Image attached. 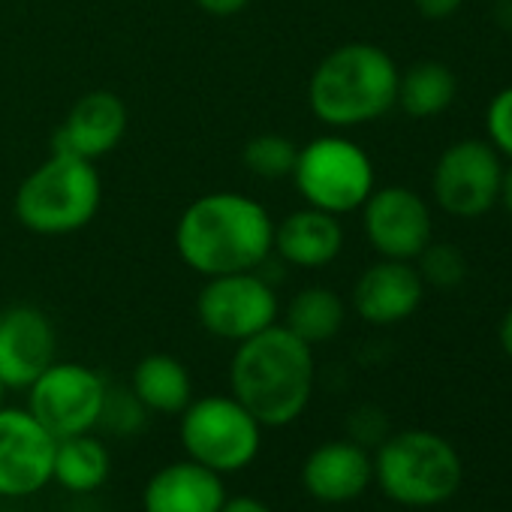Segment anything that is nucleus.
<instances>
[{
  "label": "nucleus",
  "instance_id": "obj_33",
  "mask_svg": "<svg viewBox=\"0 0 512 512\" xmlns=\"http://www.w3.org/2000/svg\"><path fill=\"white\" fill-rule=\"evenodd\" d=\"M7 392H10V386L0 380V407H7Z\"/></svg>",
  "mask_w": 512,
  "mask_h": 512
},
{
  "label": "nucleus",
  "instance_id": "obj_4",
  "mask_svg": "<svg viewBox=\"0 0 512 512\" xmlns=\"http://www.w3.org/2000/svg\"><path fill=\"white\" fill-rule=\"evenodd\" d=\"M103 202V181L97 163L52 151L19 184L13 211L34 235H73L85 229Z\"/></svg>",
  "mask_w": 512,
  "mask_h": 512
},
{
  "label": "nucleus",
  "instance_id": "obj_5",
  "mask_svg": "<svg viewBox=\"0 0 512 512\" xmlns=\"http://www.w3.org/2000/svg\"><path fill=\"white\" fill-rule=\"evenodd\" d=\"M461 458L455 446L434 431H401L389 437L374 458V479L383 494L401 506H440L461 488Z\"/></svg>",
  "mask_w": 512,
  "mask_h": 512
},
{
  "label": "nucleus",
  "instance_id": "obj_24",
  "mask_svg": "<svg viewBox=\"0 0 512 512\" xmlns=\"http://www.w3.org/2000/svg\"><path fill=\"white\" fill-rule=\"evenodd\" d=\"M413 266H416L422 284L437 287V290H452L467 278L464 253L449 241H428L422 247V253L413 260Z\"/></svg>",
  "mask_w": 512,
  "mask_h": 512
},
{
  "label": "nucleus",
  "instance_id": "obj_3",
  "mask_svg": "<svg viewBox=\"0 0 512 512\" xmlns=\"http://www.w3.org/2000/svg\"><path fill=\"white\" fill-rule=\"evenodd\" d=\"M398 67L374 43L332 49L308 79V106L332 130H353L383 118L398 100Z\"/></svg>",
  "mask_w": 512,
  "mask_h": 512
},
{
  "label": "nucleus",
  "instance_id": "obj_13",
  "mask_svg": "<svg viewBox=\"0 0 512 512\" xmlns=\"http://www.w3.org/2000/svg\"><path fill=\"white\" fill-rule=\"evenodd\" d=\"M58 338L52 320L34 305L0 311V380L10 389H28L52 362Z\"/></svg>",
  "mask_w": 512,
  "mask_h": 512
},
{
  "label": "nucleus",
  "instance_id": "obj_6",
  "mask_svg": "<svg viewBox=\"0 0 512 512\" xmlns=\"http://www.w3.org/2000/svg\"><path fill=\"white\" fill-rule=\"evenodd\" d=\"M290 178L305 205L329 211L335 217L359 211L377 187L368 151L344 133H323L299 145Z\"/></svg>",
  "mask_w": 512,
  "mask_h": 512
},
{
  "label": "nucleus",
  "instance_id": "obj_8",
  "mask_svg": "<svg viewBox=\"0 0 512 512\" xmlns=\"http://www.w3.org/2000/svg\"><path fill=\"white\" fill-rule=\"evenodd\" d=\"M196 320L211 338L241 344L281 323V299L263 272L217 275L196 296Z\"/></svg>",
  "mask_w": 512,
  "mask_h": 512
},
{
  "label": "nucleus",
  "instance_id": "obj_21",
  "mask_svg": "<svg viewBox=\"0 0 512 512\" xmlns=\"http://www.w3.org/2000/svg\"><path fill=\"white\" fill-rule=\"evenodd\" d=\"M344 320H347V305L329 287L299 290L284 311V326L308 347L329 344L344 329Z\"/></svg>",
  "mask_w": 512,
  "mask_h": 512
},
{
  "label": "nucleus",
  "instance_id": "obj_20",
  "mask_svg": "<svg viewBox=\"0 0 512 512\" xmlns=\"http://www.w3.org/2000/svg\"><path fill=\"white\" fill-rule=\"evenodd\" d=\"M112 473V458L109 449L88 431V434H73L61 437L55 443V461H52V479L73 491V494H88L106 485Z\"/></svg>",
  "mask_w": 512,
  "mask_h": 512
},
{
  "label": "nucleus",
  "instance_id": "obj_17",
  "mask_svg": "<svg viewBox=\"0 0 512 512\" xmlns=\"http://www.w3.org/2000/svg\"><path fill=\"white\" fill-rule=\"evenodd\" d=\"M344 250L341 217L320 208H299L275 220V256L293 269H326Z\"/></svg>",
  "mask_w": 512,
  "mask_h": 512
},
{
  "label": "nucleus",
  "instance_id": "obj_23",
  "mask_svg": "<svg viewBox=\"0 0 512 512\" xmlns=\"http://www.w3.org/2000/svg\"><path fill=\"white\" fill-rule=\"evenodd\" d=\"M299 157V145L284 133H256L241 148V163L253 178L284 181L293 175Z\"/></svg>",
  "mask_w": 512,
  "mask_h": 512
},
{
  "label": "nucleus",
  "instance_id": "obj_28",
  "mask_svg": "<svg viewBox=\"0 0 512 512\" xmlns=\"http://www.w3.org/2000/svg\"><path fill=\"white\" fill-rule=\"evenodd\" d=\"M250 0H196V7L208 16L226 19V16H238L241 10H247Z\"/></svg>",
  "mask_w": 512,
  "mask_h": 512
},
{
  "label": "nucleus",
  "instance_id": "obj_31",
  "mask_svg": "<svg viewBox=\"0 0 512 512\" xmlns=\"http://www.w3.org/2000/svg\"><path fill=\"white\" fill-rule=\"evenodd\" d=\"M494 22L512 34V0H494Z\"/></svg>",
  "mask_w": 512,
  "mask_h": 512
},
{
  "label": "nucleus",
  "instance_id": "obj_16",
  "mask_svg": "<svg viewBox=\"0 0 512 512\" xmlns=\"http://www.w3.org/2000/svg\"><path fill=\"white\" fill-rule=\"evenodd\" d=\"M374 479V458L362 443H320L302 464V485L320 503H350L365 494Z\"/></svg>",
  "mask_w": 512,
  "mask_h": 512
},
{
  "label": "nucleus",
  "instance_id": "obj_26",
  "mask_svg": "<svg viewBox=\"0 0 512 512\" xmlns=\"http://www.w3.org/2000/svg\"><path fill=\"white\" fill-rule=\"evenodd\" d=\"M485 130L488 142L497 148V154H506L512 160V85L494 94L485 112Z\"/></svg>",
  "mask_w": 512,
  "mask_h": 512
},
{
  "label": "nucleus",
  "instance_id": "obj_2",
  "mask_svg": "<svg viewBox=\"0 0 512 512\" xmlns=\"http://www.w3.org/2000/svg\"><path fill=\"white\" fill-rule=\"evenodd\" d=\"M314 383V347L296 338L284 323L235 344L229 362L232 398H238L263 428L296 422L311 404Z\"/></svg>",
  "mask_w": 512,
  "mask_h": 512
},
{
  "label": "nucleus",
  "instance_id": "obj_12",
  "mask_svg": "<svg viewBox=\"0 0 512 512\" xmlns=\"http://www.w3.org/2000/svg\"><path fill=\"white\" fill-rule=\"evenodd\" d=\"M55 437L25 407H0V497H28L52 482Z\"/></svg>",
  "mask_w": 512,
  "mask_h": 512
},
{
  "label": "nucleus",
  "instance_id": "obj_27",
  "mask_svg": "<svg viewBox=\"0 0 512 512\" xmlns=\"http://www.w3.org/2000/svg\"><path fill=\"white\" fill-rule=\"evenodd\" d=\"M464 0H413V7L419 16L431 19V22H443L449 16H455L461 10Z\"/></svg>",
  "mask_w": 512,
  "mask_h": 512
},
{
  "label": "nucleus",
  "instance_id": "obj_7",
  "mask_svg": "<svg viewBox=\"0 0 512 512\" xmlns=\"http://www.w3.org/2000/svg\"><path fill=\"white\" fill-rule=\"evenodd\" d=\"M181 446L190 461L214 473H238L263 446V425L232 395H205L181 410Z\"/></svg>",
  "mask_w": 512,
  "mask_h": 512
},
{
  "label": "nucleus",
  "instance_id": "obj_15",
  "mask_svg": "<svg viewBox=\"0 0 512 512\" xmlns=\"http://www.w3.org/2000/svg\"><path fill=\"white\" fill-rule=\"evenodd\" d=\"M422 299L425 284L407 260H380L368 266L353 287V311L371 326H395L410 320Z\"/></svg>",
  "mask_w": 512,
  "mask_h": 512
},
{
  "label": "nucleus",
  "instance_id": "obj_22",
  "mask_svg": "<svg viewBox=\"0 0 512 512\" xmlns=\"http://www.w3.org/2000/svg\"><path fill=\"white\" fill-rule=\"evenodd\" d=\"M458 79L440 61H419L398 76V100L410 118H434L455 103Z\"/></svg>",
  "mask_w": 512,
  "mask_h": 512
},
{
  "label": "nucleus",
  "instance_id": "obj_14",
  "mask_svg": "<svg viewBox=\"0 0 512 512\" xmlns=\"http://www.w3.org/2000/svg\"><path fill=\"white\" fill-rule=\"evenodd\" d=\"M127 106L118 94L112 91H88L82 94L67 118L61 121L55 139H52V151H64L82 160H103L109 157L127 136Z\"/></svg>",
  "mask_w": 512,
  "mask_h": 512
},
{
  "label": "nucleus",
  "instance_id": "obj_32",
  "mask_svg": "<svg viewBox=\"0 0 512 512\" xmlns=\"http://www.w3.org/2000/svg\"><path fill=\"white\" fill-rule=\"evenodd\" d=\"M500 347H503V353H506L509 362H512V308L506 311V317H503V323H500Z\"/></svg>",
  "mask_w": 512,
  "mask_h": 512
},
{
  "label": "nucleus",
  "instance_id": "obj_9",
  "mask_svg": "<svg viewBox=\"0 0 512 512\" xmlns=\"http://www.w3.org/2000/svg\"><path fill=\"white\" fill-rule=\"evenodd\" d=\"M106 389L109 383L94 368L79 362H52L28 386V410L55 440L88 434L100 425Z\"/></svg>",
  "mask_w": 512,
  "mask_h": 512
},
{
  "label": "nucleus",
  "instance_id": "obj_34",
  "mask_svg": "<svg viewBox=\"0 0 512 512\" xmlns=\"http://www.w3.org/2000/svg\"><path fill=\"white\" fill-rule=\"evenodd\" d=\"M0 512H16V509H0Z\"/></svg>",
  "mask_w": 512,
  "mask_h": 512
},
{
  "label": "nucleus",
  "instance_id": "obj_10",
  "mask_svg": "<svg viewBox=\"0 0 512 512\" xmlns=\"http://www.w3.org/2000/svg\"><path fill=\"white\" fill-rule=\"evenodd\" d=\"M500 175L503 163L491 142L461 139L440 154L431 175V190L446 214L473 220L497 205Z\"/></svg>",
  "mask_w": 512,
  "mask_h": 512
},
{
  "label": "nucleus",
  "instance_id": "obj_25",
  "mask_svg": "<svg viewBox=\"0 0 512 512\" xmlns=\"http://www.w3.org/2000/svg\"><path fill=\"white\" fill-rule=\"evenodd\" d=\"M145 404L133 395V389H106V401H103V413H100V425L109 428L112 434L130 437L139 434L145 428Z\"/></svg>",
  "mask_w": 512,
  "mask_h": 512
},
{
  "label": "nucleus",
  "instance_id": "obj_30",
  "mask_svg": "<svg viewBox=\"0 0 512 512\" xmlns=\"http://www.w3.org/2000/svg\"><path fill=\"white\" fill-rule=\"evenodd\" d=\"M497 202L512 214V163L503 166V175H500V193H497Z\"/></svg>",
  "mask_w": 512,
  "mask_h": 512
},
{
  "label": "nucleus",
  "instance_id": "obj_11",
  "mask_svg": "<svg viewBox=\"0 0 512 512\" xmlns=\"http://www.w3.org/2000/svg\"><path fill=\"white\" fill-rule=\"evenodd\" d=\"M359 211H362L365 238L383 260L413 263L422 253V247L431 241L434 232L431 208L410 187L401 184L374 187Z\"/></svg>",
  "mask_w": 512,
  "mask_h": 512
},
{
  "label": "nucleus",
  "instance_id": "obj_29",
  "mask_svg": "<svg viewBox=\"0 0 512 512\" xmlns=\"http://www.w3.org/2000/svg\"><path fill=\"white\" fill-rule=\"evenodd\" d=\"M220 512H272V506L253 494H238V497H226Z\"/></svg>",
  "mask_w": 512,
  "mask_h": 512
},
{
  "label": "nucleus",
  "instance_id": "obj_1",
  "mask_svg": "<svg viewBox=\"0 0 512 512\" xmlns=\"http://www.w3.org/2000/svg\"><path fill=\"white\" fill-rule=\"evenodd\" d=\"M175 250L199 278L260 272L275 256V217L244 193H205L181 211Z\"/></svg>",
  "mask_w": 512,
  "mask_h": 512
},
{
  "label": "nucleus",
  "instance_id": "obj_19",
  "mask_svg": "<svg viewBox=\"0 0 512 512\" xmlns=\"http://www.w3.org/2000/svg\"><path fill=\"white\" fill-rule=\"evenodd\" d=\"M133 395L145 404L148 413H163L172 416L193 401V380L184 362H178L169 353H151L136 362L133 377H130Z\"/></svg>",
  "mask_w": 512,
  "mask_h": 512
},
{
  "label": "nucleus",
  "instance_id": "obj_18",
  "mask_svg": "<svg viewBox=\"0 0 512 512\" xmlns=\"http://www.w3.org/2000/svg\"><path fill=\"white\" fill-rule=\"evenodd\" d=\"M223 500V476L190 458L160 467L142 491L145 512H220Z\"/></svg>",
  "mask_w": 512,
  "mask_h": 512
}]
</instances>
